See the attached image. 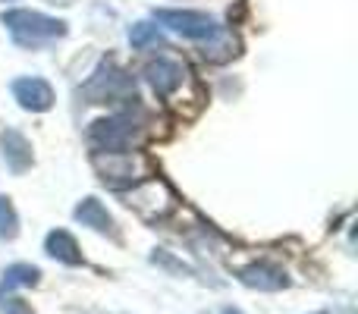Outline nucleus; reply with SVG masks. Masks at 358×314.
I'll return each mask as SVG.
<instances>
[{"instance_id":"nucleus-1","label":"nucleus","mask_w":358,"mask_h":314,"mask_svg":"<svg viewBox=\"0 0 358 314\" xmlns=\"http://www.w3.org/2000/svg\"><path fill=\"white\" fill-rule=\"evenodd\" d=\"M3 25L10 29V35L16 38L22 48H41L48 41L66 35V22L54 16H44L38 10H10L3 13Z\"/></svg>"},{"instance_id":"nucleus-2","label":"nucleus","mask_w":358,"mask_h":314,"mask_svg":"<svg viewBox=\"0 0 358 314\" xmlns=\"http://www.w3.org/2000/svg\"><path fill=\"white\" fill-rule=\"evenodd\" d=\"M82 94L88 104H117V101H136V79L113 63H101V69L85 82Z\"/></svg>"},{"instance_id":"nucleus-3","label":"nucleus","mask_w":358,"mask_h":314,"mask_svg":"<svg viewBox=\"0 0 358 314\" xmlns=\"http://www.w3.org/2000/svg\"><path fill=\"white\" fill-rule=\"evenodd\" d=\"M132 138H136V120L132 117L98 120L92 126V148L98 155H129Z\"/></svg>"},{"instance_id":"nucleus-4","label":"nucleus","mask_w":358,"mask_h":314,"mask_svg":"<svg viewBox=\"0 0 358 314\" xmlns=\"http://www.w3.org/2000/svg\"><path fill=\"white\" fill-rule=\"evenodd\" d=\"M157 22L173 29L182 38H195V41H210L220 35V25L198 10H157Z\"/></svg>"},{"instance_id":"nucleus-5","label":"nucleus","mask_w":358,"mask_h":314,"mask_svg":"<svg viewBox=\"0 0 358 314\" xmlns=\"http://www.w3.org/2000/svg\"><path fill=\"white\" fill-rule=\"evenodd\" d=\"M239 283L248 286V290H258V292H280L289 286V277H286L283 267L267 264V261H255V264L239 271Z\"/></svg>"},{"instance_id":"nucleus-6","label":"nucleus","mask_w":358,"mask_h":314,"mask_svg":"<svg viewBox=\"0 0 358 314\" xmlns=\"http://www.w3.org/2000/svg\"><path fill=\"white\" fill-rule=\"evenodd\" d=\"M13 94H16L19 107H25V110H31V113H44L54 107V88L44 79H38V76L16 79L13 82Z\"/></svg>"},{"instance_id":"nucleus-7","label":"nucleus","mask_w":358,"mask_h":314,"mask_svg":"<svg viewBox=\"0 0 358 314\" xmlns=\"http://www.w3.org/2000/svg\"><path fill=\"white\" fill-rule=\"evenodd\" d=\"M182 76H185V69L179 66L176 60H167V57H161V60L145 66V79H148V85L155 88V94H161V98L173 94L176 88L182 85Z\"/></svg>"},{"instance_id":"nucleus-8","label":"nucleus","mask_w":358,"mask_h":314,"mask_svg":"<svg viewBox=\"0 0 358 314\" xmlns=\"http://www.w3.org/2000/svg\"><path fill=\"white\" fill-rule=\"evenodd\" d=\"M0 148H3V160L13 173H25L31 166V145L22 132L16 129L0 132Z\"/></svg>"},{"instance_id":"nucleus-9","label":"nucleus","mask_w":358,"mask_h":314,"mask_svg":"<svg viewBox=\"0 0 358 314\" xmlns=\"http://www.w3.org/2000/svg\"><path fill=\"white\" fill-rule=\"evenodd\" d=\"M44 248H48V255H50V258H57L60 264H69V267H79L82 264L79 242H76L66 229H54V233H48Z\"/></svg>"},{"instance_id":"nucleus-10","label":"nucleus","mask_w":358,"mask_h":314,"mask_svg":"<svg viewBox=\"0 0 358 314\" xmlns=\"http://www.w3.org/2000/svg\"><path fill=\"white\" fill-rule=\"evenodd\" d=\"M76 220L82 227H92L94 233H113V217L107 214V208L98 198H85V201L76 208Z\"/></svg>"},{"instance_id":"nucleus-11","label":"nucleus","mask_w":358,"mask_h":314,"mask_svg":"<svg viewBox=\"0 0 358 314\" xmlns=\"http://www.w3.org/2000/svg\"><path fill=\"white\" fill-rule=\"evenodd\" d=\"M41 280V271L35 264H13L3 271V283H0V296L6 290H16V286H38Z\"/></svg>"},{"instance_id":"nucleus-12","label":"nucleus","mask_w":358,"mask_h":314,"mask_svg":"<svg viewBox=\"0 0 358 314\" xmlns=\"http://www.w3.org/2000/svg\"><path fill=\"white\" fill-rule=\"evenodd\" d=\"M129 44L136 50L157 48V44H164V31L157 29V25H151V22H136L129 29Z\"/></svg>"},{"instance_id":"nucleus-13","label":"nucleus","mask_w":358,"mask_h":314,"mask_svg":"<svg viewBox=\"0 0 358 314\" xmlns=\"http://www.w3.org/2000/svg\"><path fill=\"white\" fill-rule=\"evenodd\" d=\"M16 233H19L16 208L10 204L6 195H0V239H16Z\"/></svg>"},{"instance_id":"nucleus-14","label":"nucleus","mask_w":358,"mask_h":314,"mask_svg":"<svg viewBox=\"0 0 358 314\" xmlns=\"http://www.w3.org/2000/svg\"><path fill=\"white\" fill-rule=\"evenodd\" d=\"M0 314H35V311H31V305L25 299H6L0 305Z\"/></svg>"},{"instance_id":"nucleus-15","label":"nucleus","mask_w":358,"mask_h":314,"mask_svg":"<svg viewBox=\"0 0 358 314\" xmlns=\"http://www.w3.org/2000/svg\"><path fill=\"white\" fill-rule=\"evenodd\" d=\"M223 314H239V311H233V308H223Z\"/></svg>"},{"instance_id":"nucleus-16","label":"nucleus","mask_w":358,"mask_h":314,"mask_svg":"<svg viewBox=\"0 0 358 314\" xmlns=\"http://www.w3.org/2000/svg\"><path fill=\"white\" fill-rule=\"evenodd\" d=\"M317 314H327V311H317Z\"/></svg>"},{"instance_id":"nucleus-17","label":"nucleus","mask_w":358,"mask_h":314,"mask_svg":"<svg viewBox=\"0 0 358 314\" xmlns=\"http://www.w3.org/2000/svg\"><path fill=\"white\" fill-rule=\"evenodd\" d=\"M0 3H6V0H0Z\"/></svg>"}]
</instances>
